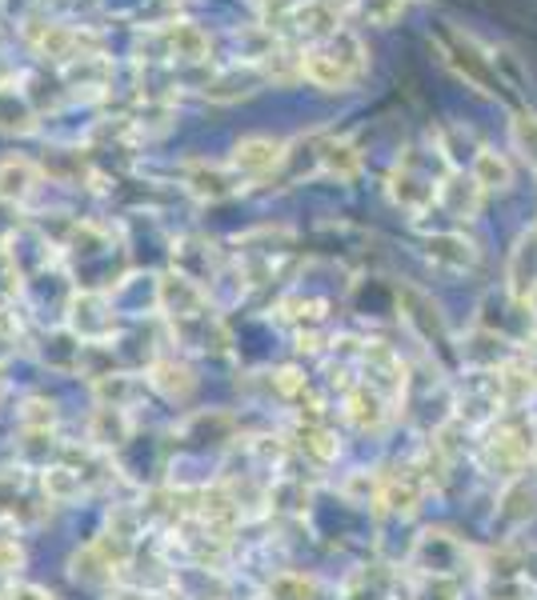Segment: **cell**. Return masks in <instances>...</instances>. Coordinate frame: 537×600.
<instances>
[{"label":"cell","instance_id":"1","mask_svg":"<svg viewBox=\"0 0 537 600\" xmlns=\"http://www.w3.org/2000/svg\"><path fill=\"white\" fill-rule=\"evenodd\" d=\"M365 73V45L353 33H338V37L313 45L301 57V76L309 85L326 88V93H345L350 85H357Z\"/></svg>","mask_w":537,"mask_h":600},{"label":"cell","instance_id":"2","mask_svg":"<svg viewBox=\"0 0 537 600\" xmlns=\"http://www.w3.org/2000/svg\"><path fill=\"white\" fill-rule=\"evenodd\" d=\"M534 429H525V425H517L510 417H498L489 429H481L477 465H481V473L510 485V480L525 477V468L534 465Z\"/></svg>","mask_w":537,"mask_h":600},{"label":"cell","instance_id":"3","mask_svg":"<svg viewBox=\"0 0 537 600\" xmlns=\"http://www.w3.org/2000/svg\"><path fill=\"white\" fill-rule=\"evenodd\" d=\"M469 561H474V552L441 528L422 532L410 552V568H417V576H446V580H457L469 568Z\"/></svg>","mask_w":537,"mask_h":600},{"label":"cell","instance_id":"4","mask_svg":"<svg viewBox=\"0 0 537 600\" xmlns=\"http://www.w3.org/2000/svg\"><path fill=\"white\" fill-rule=\"evenodd\" d=\"M362 384L377 389L393 405H405L410 368H405V360L389 344H362Z\"/></svg>","mask_w":537,"mask_h":600},{"label":"cell","instance_id":"5","mask_svg":"<svg viewBox=\"0 0 537 600\" xmlns=\"http://www.w3.org/2000/svg\"><path fill=\"white\" fill-rule=\"evenodd\" d=\"M69 332H76L85 344H100L113 341L117 332V313L109 305V296L97 293V289H85L69 301Z\"/></svg>","mask_w":537,"mask_h":600},{"label":"cell","instance_id":"6","mask_svg":"<svg viewBox=\"0 0 537 600\" xmlns=\"http://www.w3.org/2000/svg\"><path fill=\"white\" fill-rule=\"evenodd\" d=\"M157 308H161L169 320H188V317H200L209 313V289L185 272H164L157 281Z\"/></svg>","mask_w":537,"mask_h":600},{"label":"cell","instance_id":"7","mask_svg":"<svg viewBox=\"0 0 537 600\" xmlns=\"http://www.w3.org/2000/svg\"><path fill=\"white\" fill-rule=\"evenodd\" d=\"M441 181H446V176H441ZM441 181L438 176H422V172L413 169V160L405 157V160H398V169L389 176V196H393L398 209L422 217V212H429L438 205Z\"/></svg>","mask_w":537,"mask_h":600},{"label":"cell","instance_id":"8","mask_svg":"<svg viewBox=\"0 0 537 600\" xmlns=\"http://www.w3.org/2000/svg\"><path fill=\"white\" fill-rule=\"evenodd\" d=\"M398 301H401V317L410 325L417 336H422L429 348H446L450 344V329H446V317H441V308L422 293V289H398Z\"/></svg>","mask_w":537,"mask_h":600},{"label":"cell","instance_id":"9","mask_svg":"<svg viewBox=\"0 0 537 600\" xmlns=\"http://www.w3.org/2000/svg\"><path fill=\"white\" fill-rule=\"evenodd\" d=\"M457 356L469 372H498L510 360H517V348H513L505 336H498L493 329H474L469 336H462L457 344Z\"/></svg>","mask_w":537,"mask_h":600},{"label":"cell","instance_id":"10","mask_svg":"<svg viewBox=\"0 0 537 600\" xmlns=\"http://www.w3.org/2000/svg\"><path fill=\"white\" fill-rule=\"evenodd\" d=\"M425 480L417 477V468H398V473H381V497H377V513L393 516H413L425 501Z\"/></svg>","mask_w":537,"mask_h":600},{"label":"cell","instance_id":"11","mask_svg":"<svg viewBox=\"0 0 537 600\" xmlns=\"http://www.w3.org/2000/svg\"><path fill=\"white\" fill-rule=\"evenodd\" d=\"M393 401H386L377 389H369V384H353L350 392H345V405H341V413H345V420H350L357 432H381L393 420Z\"/></svg>","mask_w":537,"mask_h":600},{"label":"cell","instance_id":"12","mask_svg":"<svg viewBox=\"0 0 537 600\" xmlns=\"http://www.w3.org/2000/svg\"><path fill=\"white\" fill-rule=\"evenodd\" d=\"M446 52V61H450V69L457 76H462L465 85L477 88V93H486V97H493L501 88V81L493 76V57H481V52L474 49V40L469 37H457Z\"/></svg>","mask_w":537,"mask_h":600},{"label":"cell","instance_id":"13","mask_svg":"<svg viewBox=\"0 0 537 600\" xmlns=\"http://www.w3.org/2000/svg\"><path fill=\"white\" fill-rule=\"evenodd\" d=\"M285 145L273 140V136H241L237 145H233V160H229V169L237 172V176H265V172H273L281 160H285Z\"/></svg>","mask_w":537,"mask_h":600},{"label":"cell","instance_id":"14","mask_svg":"<svg viewBox=\"0 0 537 600\" xmlns=\"http://www.w3.org/2000/svg\"><path fill=\"white\" fill-rule=\"evenodd\" d=\"M145 384H149L157 396L164 401H188L193 389H197V377H193V368L185 360H176V356H152L149 360V372H145Z\"/></svg>","mask_w":537,"mask_h":600},{"label":"cell","instance_id":"15","mask_svg":"<svg viewBox=\"0 0 537 600\" xmlns=\"http://www.w3.org/2000/svg\"><path fill=\"white\" fill-rule=\"evenodd\" d=\"M425 260L434 269H446V272H469L477 265V248L474 241L465 233H434L425 236Z\"/></svg>","mask_w":537,"mask_h":600},{"label":"cell","instance_id":"16","mask_svg":"<svg viewBox=\"0 0 537 600\" xmlns=\"http://www.w3.org/2000/svg\"><path fill=\"white\" fill-rule=\"evenodd\" d=\"M185 188L197 200H225L237 193V172L225 164H209V160H193L185 169Z\"/></svg>","mask_w":537,"mask_h":600},{"label":"cell","instance_id":"17","mask_svg":"<svg viewBox=\"0 0 537 600\" xmlns=\"http://www.w3.org/2000/svg\"><path fill=\"white\" fill-rule=\"evenodd\" d=\"M88 441L100 453H113V449H125L133 441V413L125 408H100L88 417Z\"/></svg>","mask_w":537,"mask_h":600},{"label":"cell","instance_id":"18","mask_svg":"<svg viewBox=\"0 0 537 600\" xmlns=\"http://www.w3.org/2000/svg\"><path fill=\"white\" fill-rule=\"evenodd\" d=\"M481 196L486 188L474 181V176H462V172H446V181H441V193H438V205L450 217L457 221H474L477 209H481Z\"/></svg>","mask_w":537,"mask_h":600},{"label":"cell","instance_id":"19","mask_svg":"<svg viewBox=\"0 0 537 600\" xmlns=\"http://www.w3.org/2000/svg\"><path fill=\"white\" fill-rule=\"evenodd\" d=\"M534 513H537V485H529V477H517V480H510V485L501 489L493 525L522 528L525 521H534Z\"/></svg>","mask_w":537,"mask_h":600},{"label":"cell","instance_id":"20","mask_svg":"<svg viewBox=\"0 0 537 600\" xmlns=\"http://www.w3.org/2000/svg\"><path fill=\"white\" fill-rule=\"evenodd\" d=\"M510 296L513 301H522V305H529V301H537V233L522 236L517 241V248H513L510 257Z\"/></svg>","mask_w":537,"mask_h":600},{"label":"cell","instance_id":"21","mask_svg":"<svg viewBox=\"0 0 537 600\" xmlns=\"http://www.w3.org/2000/svg\"><path fill=\"white\" fill-rule=\"evenodd\" d=\"M88 389H93V401H97L100 408H125V413H133V405L145 396V380L117 368L109 377L88 380Z\"/></svg>","mask_w":537,"mask_h":600},{"label":"cell","instance_id":"22","mask_svg":"<svg viewBox=\"0 0 537 600\" xmlns=\"http://www.w3.org/2000/svg\"><path fill=\"white\" fill-rule=\"evenodd\" d=\"M37 184H40V169L28 157H16V152L0 157V200H4V205L28 200V196L37 193Z\"/></svg>","mask_w":537,"mask_h":600},{"label":"cell","instance_id":"23","mask_svg":"<svg viewBox=\"0 0 537 600\" xmlns=\"http://www.w3.org/2000/svg\"><path fill=\"white\" fill-rule=\"evenodd\" d=\"M173 588L185 600H229V580L221 568H200V564H185L173 573Z\"/></svg>","mask_w":537,"mask_h":600},{"label":"cell","instance_id":"24","mask_svg":"<svg viewBox=\"0 0 537 600\" xmlns=\"http://www.w3.org/2000/svg\"><path fill=\"white\" fill-rule=\"evenodd\" d=\"M293 444H297V453L305 456V461H313L317 468L333 465L341 453L338 437H333V429H329L326 420H301L297 432H293Z\"/></svg>","mask_w":537,"mask_h":600},{"label":"cell","instance_id":"25","mask_svg":"<svg viewBox=\"0 0 537 600\" xmlns=\"http://www.w3.org/2000/svg\"><path fill=\"white\" fill-rule=\"evenodd\" d=\"M40 489H45V501H49V504H73V501H81V497H85L88 485H85V477H81L73 465L57 461V465L40 468Z\"/></svg>","mask_w":537,"mask_h":600},{"label":"cell","instance_id":"26","mask_svg":"<svg viewBox=\"0 0 537 600\" xmlns=\"http://www.w3.org/2000/svg\"><path fill=\"white\" fill-rule=\"evenodd\" d=\"M317 172L326 176H338V181H357L362 172V148L353 140H326L317 148Z\"/></svg>","mask_w":537,"mask_h":600},{"label":"cell","instance_id":"27","mask_svg":"<svg viewBox=\"0 0 537 600\" xmlns=\"http://www.w3.org/2000/svg\"><path fill=\"white\" fill-rule=\"evenodd\" d=\"M309 501L313 492L301 477H277L273 485H269V492H265L269 513H281V516H305L309 513Z\"/></svg>","mask_w":537,"mask_h":600},{"label":"cell","instance_id":"28","mask_svg":"<svg viewBox=\"0 0 537 600\" xmlns=\"http://www.w3.org/2000/svg\"><path fill=\"white\" fill-rule=\"evenodd\" d=\"M486 193H501V188H510L513 184V169L510 160L501 157L498 148H477L474 152V172H469Z\"/></svg>","mask_w":537,"mask_h":600},{"label":"cell","instance_id":"29","mask_svg":"<svg viewBox=\"0 0 537 600\" xmlns=\"http://www.w3.org/2000/svg\"><path fill=\"white\" fill-rule=\"evenodd\" d=\"M317 592H321V585L309 573H277L265 588L269 600H317Z\"/></svg>","mask_w":537,"mask_h":600},{"label":"cell","instance_id":"30","mask_svg":"<svg viewBox=\"0 0 537 600\" xmlns=\"http://www.w3.org/2000/svg\"><path fill=\"white\" fill-rule=\"evenodd\" d=\"M237 429V420L229 417V413H197V417H188L185 425V437L188 441H229V432Z\"/></svg>","mask_w":537,"mask_h":600},{"label":"cell","instance_id":"31","mask_svg":"<svg viewBox=\"0 0 537 600\" xmlns=\"http://www.w3.org/2000/svg\"><path fill=\"white\" fill-rule=\"evenodd\" d=\"M0 128H4V133H33V128H37V112L28 109L25 97L0 93Z\"/></svg>","mask_w":537,"mask_h":600},{"label":"cell","instance_id":"32","mask_svg":"<svg viewBox=\"0 0 537 600\" xmlns=\"http://www.w3.org/2000/svg\"><path fill=\"white\" fill-rule=\"evenodd\" d=\"M341 497L350 504H374L377 509V497H381V473H369V468H357L345 477L341 485Z\"/></svg>","mask_w":537,"mask_h":600},{"label":"cell","instance_id":"33","mask_svg":"<svg viewBox=\"0 0 537 600\" xmlns=\"http://www.w3.org/2000/svg\"><path fill=\"white\" fill-rule=\"evenodd\" d=\"M16 420H21V429H52V432H57V420H61V413H57V405H52L49 396H25V401H21V413H16Z\"/></svg>","mask_w":537,"mask_h":600},{"label":"cell","instance_id":"34","mask_svg":"<svg viewBox=\"0 0 537 600\" xmlns=\"http://www.w3.org/2000/svg\"><path fill=\"white\" fill-rule=\"evenodd\" d=\"M510 140L513 148L522 152L525 164H534L537 169V117L534 112H513V124H510Z\"/></svg>","mask_w":537,"mask_h":600},{"label":"cell","instance_id":"35","mask_svg":"<svg viewBox=\"0 0 537 600\" xmlns=\"http://www.w3.org/2000/svg\"><path fill=\"white\" fill-rule=\"evenodd\" d=\"M21 489H25L21 468H4V473H0V521L21 513Z\"/></svg>","mask_w":537,"mask_h":600},{"label":"cell","instance_id":"36","mask_svg":"<svg viewBox=\"0 0 537 600\" xmlns=\"http://www.w3.org/2000/svg\"><path fill=\"white\" fill-rule=\"evenodd\" d=\"M357 9L365 13L369 25H393V21L405 13V0H362Z\"/></svg>","mask_w":537,"mask_h":600},{"label":"cell","instance_id":"37","mask_svg":"<svg viewBox=\"0 0 537 600\" xmlns=\"http://www.w3.org/2000/svg\"><path fill=\"white\" fill-rule=\"evenodd\" d=\"M413 600H462V588L457 580H446V576H422V588Z\"/></svg>","mask_w":537,"mask_h":600},{"label":"cell","instance_id":"38","mask_svg":"<svg viewBox=\"0 0 537 600\" xmlns=\"http://www.w3.org/2000/svg\"><path fill=\"white\" fill-rule=\"evenodd\" d=\"M25 564V549L13 537H0V576H16Z\"/></svg>","mask_w":537,"mask_h":600},{"label":"cell","instance_id":"39","mask_svg":"<svg viewBox=\"0 0 537 600\" xmlns=\"http://www.w3.org/2000/svg\"><path fill=\"white\" fill-rule=\"evenodd\" d=\"M9 597H13V600H57L49 588H40V585H16Z\"/></svg>","mask_w":537,"mask_h":600},{"label":"cell","instance_id":"40","mask_svg":"<svg viewBox=\"0 0 537 600\" xmlns=\"http://www.w3.org/2000/svg\"><path fill=\"white\" fill-rule=\"evenodd\" d=\"M105 600H149V592H145V588L117 585V588H109V597H105Z\"/></svg>","mask_w":537,"mask_h":600},{"label":"cell","instance_id":"41","mask_svg":"<svg viewBox=\"0 0 537 600\" xmlns=\"http://www.w3.org/2000/svg\"><path fill=\"white\" fill-rule=\"evenodd\" d=\"M149 600H185V597H181V592L169 585V588H157V592H149Z\"/></svg>","mask_w":537,"mask_h":600},{"label":"cell","instance_id":"42","mask_svg":"<svg viewBox=\"0 0 537 600\" xmlns=\"http://www.w3.org/2000/svg\"><path fill=\"white\" fill-rule=\"evenodd\" d=\"M534 468H537V444H534Z\"/></svg>","mask_w":537,"mask_h":600},{"label":"cell","instance_id":"43","mask_svg":"<svg viewBox=\"0 0 537 600\" xmlns=\"http://www.w3.org/2000/svg\"><path fill=\"white\" fill-rule=\"evenodd\" d=\"M393 600H405V597H393Z\"/></svg>","mask_w":537,"mask_h":600}]
</instances>
